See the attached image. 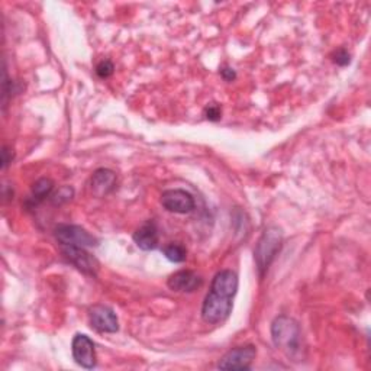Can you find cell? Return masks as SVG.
<instances>
[{
    "label": "cell",
    "instance_id": "obj_16",
    "mask_svg": "<svg viewBox=\"0 0 371 371\" xmlns=\"http://www.w3.org/2000/svg\"><path fill=\"white\" fill-rule=\"evenodd\" d=\"M74 194V190L71 188H69V186H64V188L58 189V192L52 196V203L54 205H61V203H65L71 201V197Z\"/></svg>",
    "mask_w": 371,
    "mask_h": 371
},
{
    "label": "cell",
    "instance_id": "obj_18",
    "mask_svg": "<svg viewBox=\"0 0 371 371\" xmlns=\"http://www.w3.org/2000/svg\"><path fill=\"white\" fill-rule=\"evenodd\" d=\"M205 115L206 117L209 119V121H219L221 116H222V111H221V106L216 104V103H210L209 106H206L205 109Z\"/></svg>",
    "mask_w": 371,
    "mask_h": 371
},
{
    "label": "cell",
    "instance_id": "obj_17",
    "mask_svg": "<svg viewBox=\"0 0 371 371\" xmlns=\"http://www.w3.org/2000/svg\"><path fill=\"white\" fill-rule=\"evenodd\" d=\"M113 63L111 60H103L100 61L98 65H96V74L100 77V78H108L113 74Z\"/></svg>",
    "mask_w": 371,
    "mask_h": 371
},
{
    "label": "cell",
    "instance_id": "obj_15",
    "mask_svg": "<svg viewBox=\"0 0 371 371\" xmlns=\"http://www.w3.org/2000/svg\"><path fill=\"white\" fill-rule=\"evenodd\" d=\"M164 256L171 262H183L188 257V251L180 244H168L164 248Z\"/></svg>",
    "mask_w": 371,
    "mask_h": 371
},
{
    "label": "cell",
    "instance_id": "obj_10",
    "mask_svg": "<svg viewBox=\"0 0 371 371\" xmlns=\"http://www.w3.org/2000/svg\"><path fill=\"white\" fill-rule=\"evenodd\" d=\"M202 277L190 270H180L170 276L167 282L168 287L175 291H194L202 286Z\"/></svg>",
    "mask_w": 371,
    "mask_h": 371
},
{
    "label": "cell",
    "instance_id": "obj_9",
    "mask_svg": "<svg viewBox=\"0 0 371 371\" xmlns=\"http://www.w3.org/2000/svg\"><path fill=\"white\" fill-rule=\"evenodd\" d=\"M161 205L173 214H190L194 209V199L189 192L183 189L167 190L161 194Z\"/></svg>",
    "mask_w": 371,
    "mask_h": 371
},
{
    "label": "cell",
    "instance_id": "obj_6",
    "mask_svg": "<svg viewBox=\"0 0 371 371\" xmlns=\"http://www.w3.org/2000/svg\"><path fill=\"white\" fill-rule=\"evenodd\" d=\"M61 253L64 258L71 262L77 270H80L82 273L89 276H96L99 270V262L95 257L90 256L85 248L63 245Z\"/></svg>",
    "mask_w": 371,
    "mask_h": 371
},
{
    "label": "cell",
    "instance_id": "obj_12",
    "mask_svg": "<svg viewBox=\"0 0 371 371\" xmlns=\"http://www.w3.org/2000/svg\"><path fill=\"white\" fill-rule=\"evenodd\" d=\"M116 175L109 168H99L93 173L91 177V190L99 197L106 196L115 189Z\"/></svg>",
    "mask_w": 371,
    "mask_h": 371
},
{
    "label": "cell",
    "instance_id": "obj_14",
    "mask_svg": "<svg viewBox=\"0 0 371 371\" xmlns=\"http://www.w3.org/2000/svg\"><path fill=\"white\" fill-rule=\"evenodd\" d=\"M52 189H54V183H52V180L45 179V177L39 179L32 186V196L35 201H44L47 196L51 194Z\"/></svg>",
    "mask_w": 371,
    "mask_h": 371
},
{
    "label": "cell",
    "instance_id": "obj_11",
    "mask_svg": "<svg viewBox=\"0 0 371 371\" xmlns=\"http://www.w3.org/2000/svg\"><path fill=\"white\" fill-rule=\"evenodd\" d=\"M236 290L238 276L232 270H222L214 277V280H212L210 291H215L218 295L234 299Z\"/></svg>",
    "mask_w": 371,
    "mask_h": 371
},
{
    "label": "cell",
    "instance_id": "obj_13",
    "mask_svg": "<svg viewBox=\"0 0 371 371\" xmlns=\"http://www.w3.org/2000/svg\"><path fill=\"white\" fill-rule=\"evenodd\" d=\"M134 243L142 251H153L158 245V229L154 222L144 223L134 234Z\"/></svg>",
    "mask_w": 371,
    "mask_h": 371
},
{
    "label": "cell",
    "instance_id": "obj_8",
    "mask_svg": "<svg viewBox=\"0 0 371 371\" xmlns=\"http://www.w3.org/2000/svg\"><path fill=\"white\" fill-rule=\"evenodd\" d=\"M71 351H73V359L78 366H82L83 368L96 367L95 344H93V341L87 335L77 334L73 338Z\"/></svg>",
    "mask_w": 371,
    "mask_h": 371
},
{
    "label": "cell",
    "instance_id": "obj_4",
    "mask_svg": "<svg viewBox=\"0 0 371 371\" xmlns=\"http://www.w3.org/2000/svg\"><path fill=\"white\" fill-rule=\"evenodd\" d=\"M56 238L61 245H70V247H96L99 244L98 238L93 236L85 228L78 227V225H58L56 227Z\"/></svg>",
    "mask_w": 371,
    "mask_h": 371
},
{
    "label": "cell",
    "instance_id": "obj_3",
    "mask_svg": "<svg viewBox=\"0 0 371 371\" xmlns=\"http://www.w3.org/2000/svg\"><path fill=\"white\" fill-rule=\"evenodd\" d=\"M232 308V297H227L215 293V291H210L203 302L202 317L207 324H222L229 317Z\"/></svg>",
    "mask_w": 371,
    "mask_h": 371
},
{
    "label": "cell",
    "instance_id": "obj_5",
    "mask_svg": "<svg viewBox=\"0 0 371 371\" xmlns=\"http://www.w3.org/2000/svg\"><path fill=\"white\" fill-rule=\"evenodd\" d=\"M257 355V350L254 346H243L236 347L225 354L218 368L221 370H248L253 364Z\"/></svg>",
    "mask_w": 371,
    "mask_h": 371
},
{
    "label": "cell",
    "instance_id": "obj_19",
    "mask_svg": "<svg viewBox=\"0 0 371 371\" xmlns=\"http://www.w3.org/2000/svg\"><path fill=\"white\" fill-rule=\"evenodd\" d=\"M333 60H334V63H335V64L342 65V67H344V65L350 64V61H351V56H350V52H348L347 49L341 48V49H337V51L334 52Z\"/></svg>",
    "mask_w": 371,
    "mask_h": 371
},
{
    "label": "cell",
    "instance_id": "obj_7",
    "mask_svg": "<svg viewBox=\"0 0 371 371\" xmlns=\"http://www.w3.org/2000/svg\"><path fill=\"white\" fill-rule=\"evenodd\" d=\"M89 321L91 328H95L99 333L113 334L117 333L119 322L115 312L103 304H95L89 309Z\"/></svg>",
    "mask_w": 371,
    "mask_h": 371
},
{
    "label": "cell",
    "instance_id": "obj_1",
    "mask_svg": "<svg viewBox=\"0 0 371 371\" xmlns=\"http://www.w3.org/2000/svg\"><path fill=\"white\" fill-rule=\"evenodd\" d=\"M271 338L274 346L289 357H296L302 351V330L293 317L286 315L276 317L271 325Z\"/></svg>",
    "mask_w": 371,
    "mask_h": 371
},
{
    "label": "cell",
    "instance_id": "obj_21",
    "mask_svg": "<svg viewBox=\"0 0 371 371\" xmlns=\"http://www.w3.org/2000/svg\"><path fill=\"white\" fill-rule=\"evenodd\" d=\"M221 74H222V77H223V78H225V80H227V82H232V80H234V78L236 77L235 71H234L232 69H229V67H227V69H223V70L221 71Z\"/></svg>",
    "mask_w": 371,
    "mask_h": 371
},
{
    "label": "cell",
    "instance_id": "obj_2",
    "mask_svg": "<svg viewBox=\"0 0 371 371\" xmlns=\"http://www.w3.org/2000/svg\"><path fill=\"white\" fill-rule=\"evenodd\" d=\"M282 243H283V232L280 228L269 227L267 229H264L254 251L256 264L261 277L269 270L270 264L274 261L278 251L282 248Z\"/></svg>",
    "mask_w": 371,
    "mask_h": 371
},
{
    "label": "cell",
    "instance_id": "obj_20",
    "mask_svg": "<svg viewBox=\"0 0 371 371\" xmlns=\"http://www.w3.org/2000/svg\"><path fill=\"white\" fill-rule=\"evenodd\" d=\"M9 163H12V154L9 153L8 147H3V151H2V168L5 170Z\"/></svg>",
    "mask_w": 371,
    "mask_h": 371
}]
</instances>
